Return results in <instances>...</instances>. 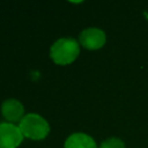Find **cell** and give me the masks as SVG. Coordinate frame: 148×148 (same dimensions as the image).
Returning <instances> with one entry per match:
<instances>
[{
  "mask_svg": "<svg viewBox=\"0 0 148 148\" xmlns=\"http://www.w3.org/2000/svg\"><path fill=\"white\" fill-rule=\"evenodd\" d=\"M80 54V44L72 37L57 39L50 47V57L57 65H69L76 60Z\"/></svg>",
  "mask_w": 148,
  "mask_h": 148,
  "instance_id": "cell-1",
  "label": "cell"
},
{
  "mask_svg": "<svg viewBox=\"0 0 148 148\" xmlns=\"http://www.w3.org/2000/svg\"><path fill=\"white\" fill-rule=\"evenodd\" d=\"M23 136L31 140H43L50 133V125L45 118L37 113H28L18 123Z\"/></svg>",
  "mask_w": 148,
  "mask_h": 148,
  "instance_id": "cell-2",
  "label": "cell"
},
{
  "mask_svg": "<svg viewBox=\"0 0 148 148\" xmlns=\"http://www.w3.org/2000/svg\"><path fill=\"white\" fill-rule=\"evenodd\" d=\"M105 43H106V35L99 28L90 27L82 30L79 35V44L90 51L102 49L105 45Z\"/></svg>",
  "mask_w": 148,
  "mask_h": 148,
  "instance_id": "cell-3",
  "label": "cell"
},
{
  "mask_svg": "<svg viewBox=\"0 0 148 148\" xmlns=\"http://www.w3.org/2000/svg\"><path fill=\"white\" fill-rule=\"evenodd\" d=\"M18 126L10 123L0 124V148H17L23 141Z\"/></svg>",
  "mask_w": 148,
  "mask_h": 148,
  "instance_id": "cell-4",
  "label": "cell"
},
{
  "mask_svg": "<svg viewBox=\"0 0 148 148\" xmlns=\"http://www.w3.org/2000/svg\"><path fill=\"white\" fill-rule=\"evenodd\" d=\"M1 114L7 120V123L15 124L20 123L24 114V106L23 104L15 98H8L2 102L1 104Z\"/></svg>",
  "mask_w": 148,
  "mask_h": 148,
  "instance_id": "cell-5",
  "label": "cell"
},
{
  "mask_svg": "<svg viewBox=\"0 0 148 148\" xmlns=\"http://www.w3.org/2000/svg\"><path fill=\"white\" fill-rule=\"evenodd\" d=\"M64 148H97V145L86 133H73L66 139Z\"/></svg>",
  "mask_w": 148,
  "mask_h": 148,
  "instance_id": "cell-6",
  "label": "cell"
},
{
  "mask_svg": "<svg viewBox=\"0 0 148 148\" xmlns=\"http://www.w3.org/2000/svg\"><path fill=\"white\" fill-rule=\"evenodd\" d=\"M98 148H126V146L121 139L112 136V138H108L106 140H104Z\"/></svg>",
  "mask_w": 148,
  "mask_h": 148,
  "instance_id": "cell-7",
  "label": "cell"
}]
</instances>
